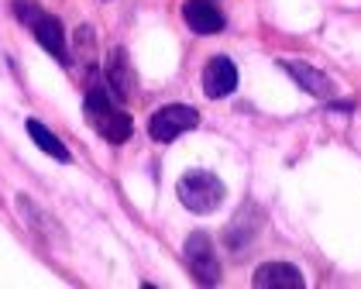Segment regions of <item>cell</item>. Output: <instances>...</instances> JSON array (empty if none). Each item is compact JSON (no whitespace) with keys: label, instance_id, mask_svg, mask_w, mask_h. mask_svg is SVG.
Here are the masks:
<instances>
[{"label":"cell","instance_id":"1","mask_svg":"<svg viewBox=\"0 0 361 289\" xmlns=\"http://www.w3.org/2000/svg\"><path fill=\"white\" fill-rule=\"evenodd\" d=\"M176 193H179V200H183L186 210H193V214H214L224 203V183L214 173H207V169H196V173H186L179 179Z\"/></svg>","mask_w":361,"mask_h":289},{"label":"cell","instance_id":"2","mask_svg":"<svg viewBox=\"0 0 361 289\" xmlns=\"http://www.w3.org/2000/svg\"><path fill=\"white\" fill-rule=\"evenodd\" d=\"M196 124H200V114H196V107H186V104H169L162 111H155L152 121H148V135L155 138V142H176L179 135H186V131H193Z\"/></svg>","mask_w":361,"mask_h":289},{"label":"cell","instance_id":"3","mask_svg":"<svg viewBox=\"0 0 361 289\" xmlns=\"http://www.w3.org/2000/svg\"><path fill=\"white\" fill-rule=\"evenodd\" d=\"M183 255H186V265H190V272H193L196 283L214 286V283L221 279V262H217V252H214L210 238H207L203 231H193L190 238H186Z\"/></svg>","mask_w":361,"mask_h":289},{"label":"cell","instance_id":"4","mask_svg":"<svg viewBox=\"0 0 361 289\" xmlns=\"http://www.w3.org/2000/svg\"><path fill=\"white\" fill-rule=\"evenodd\" d=\"M238 87V69L227 56H214L203 69V93L210 100H221V97H231Z\"/></svg>","mask_w":361,"mask_h":289},{"label":"cell","instance_id":"5","mask_svg":"<svg viewBox=\"0 0 361 289\" xmlns=\"http://www.w3.org/2000/svg\"><path fill=\"white\" fill-rule=\"evenodd\" d=\"M282 69H286L310 97H334V80L327 73H320L317 66L300 62V59H282Z\"/></svg>","mask_w":361,"mask_h":289},{"label":"cell","instance_id":"6","mask_svg":"<svg viewBox=\"0 0 361 289\" xmlns=\"http://www.w3.org/2000/svg\"><path fill=\"white\" fill-rule=\"evenodd\" d=\"M183 18H186L190 31H196V35H217L224 28V14L214 0H186L183 4Z\"/></svg>","mask_w":361,"mask_h":289},{"label":"cell","instance_id":"7","mask_svg":"<svg viewBox=\"0 0 361 289\" xmlns=\"http://www.w3.org/2000/svg\"><path fill=\"white\" fill-rule=\"evenodd\" d=\"M255 286L258 289H300L303 286V272L289 262H265L255 272Z\"/></svg>","mask_w":361,"mask_h":289},{"label":"cell","instance_id":"8","mask_svg":"<svg viewBox=\"0 0 361 289\" xmlns=\"http://www.w3.org/2000/svg\"><path fill=\"white\" fill-rule=\"evenodd\" d=\"M107 83H111L114 100H131L135 97V69H131L124 49H114L111 59H107Z\"/></svg>","mask_w":361,"mask_h":289},{"label":"cell","instance_id":"9","mask_svg":"<svg viewBox=\"0 0 361 289\" xmlns=\"http://www.w3.org/2000/svg\"><path fill=\"white\" fill-rule=\"evenodd\" d=\"M35 38L42 42V49L49 52V56H56L59 62H69V49H66V31L59 25L56 18H49V14H42L35 25Z\"/></svg>","mask_w":361,"mask_h":289},{"label":"cell","instance_id":"10","mask_svg":"<svg viewBox=\"0 0 361 289\" xmlns=\"http://www.w3.org/2000/svg\"><path fill=\"white\" fill-rule=\"evenodd\" d=\"M93 128L107 138L111 144H121V142H128L131 138V131H135V124H131V117L124 114V111H117V107H111L104 117H97L93 121Z\"/></svg>","mask_w":361,"mask_h":289},{"label":"cell","instance_id":"11","mask_svg":"<svg viewBox=\"0 0 361 289\" xmlns=\"http://www.w3.org/2000/svg\"><path fill=\"white\" fill-rule=\"evenodd\" d=\"M28 135H31V142L38 144L45 155H52V159H59V162H69V152H66V144L59 142L56 135L42 124V121H28Z\"/></svg>","mask_w":361,"mask_h":289},{"label":"cell","instance_id":"12","mask_svg":"<svg viewBox=\"0 0 361 289\" xmlns=\"http://www.w3.org/2000/svg\"><path fill=\"white\" fill-rule=\"evenodd\" d=\"M14 11H18V18H21V25H35V21H38V18H42V14H45V11H42V7H38V4H28V0H18V4H14Z\"/></svg>","mask_w":361,"mask_h":289}]
</instances>
